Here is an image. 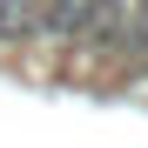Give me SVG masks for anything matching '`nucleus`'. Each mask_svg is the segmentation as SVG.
Instances as JSON below:
<instances>
[{"label": "nucleus", "instance_id": "obj_1", "mask_svg": "<svg viewBox=\"0 0 148 148\" xmlns=\"http://www.w3.org/2000/svg\"><path fill=\"white\" fill-rule=\"evenodd\" d=\"M40 34V0H0V40Z\"/></svg>", "mask_w": 148, "mask_h": 148}, {"label": "nucleus", "instance_id": "obj_2", "mask_svg": "<svg viewBox=\"0 0 148 148\" xmlns=\"http://www.w3.org/2000/svg\"><path fill=\"white\" fill-rule=\"evenodd\" d=\"M141 27H148V0H141Z\"/></svg>", "mask_w": 148, "mask_h": 148}]
</instances>
